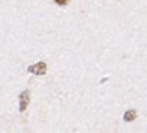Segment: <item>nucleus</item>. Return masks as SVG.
<instances>
[{
	"mask_svg": "<svg viewBox=\"0 0 147 133\" xmlns=\"http://www.w3.org/2000/svg\"><path fill=\"white\" fill-rule=\"evenodd\" d=\"M27 103H29V93L27 91H23L21 96H20V111H26Z\"/></svg>",
	"mask_w": 147,
	"mask_h": 133,
	"instance_id": "obj_2",
	"label": "nucleus"
},
{
	"mask_svg": "<svg viewBox=\"0 0 147 133\" xmlns=\"http://www.w3.org/2000/svg\"><path fill=\"white\" fill-rule=\"evenodd\" d=\"M56 3H59V5H66L68 3V0H54Z\"/></svg>",
	"mask_w": 147,
	"mask_h": 133,
	"instance_id": "obj_4",
	"label": "nucleus"
},
{
	"mask_svg": "<svg viewBox=\"0 0 147 133\" xmlns=\"http://www.w3.org/2000/svg\"><path fill=\"white\" fill-rule=\"evenodd\" d=\"M135 112H134V111H129V112H126V114H125V120H126V121H132V120L134 118H135Z\"/></svg>",
	"mask_w": 147,
	"mask_h": 133,
	"instance_id": "obj_3",
	"label": "nucleus"
},
{
	"mask_svg": "<svg viewBox=\"0 0 147 133\" xmlns=\"http://www.w3.org/2000/svg\"><path fill=\"white\" fill-rule=\"evenodd\" d=\"M29 72L32 74H36V75H44L47 72V64L45 63H38V64H33L29 68Z\"/></svg>",
	"mask_w": 147,
	"mask_h": 133,
	"instance_id": "obj_1",
	"label": "nucleus"
}]
</instances>
